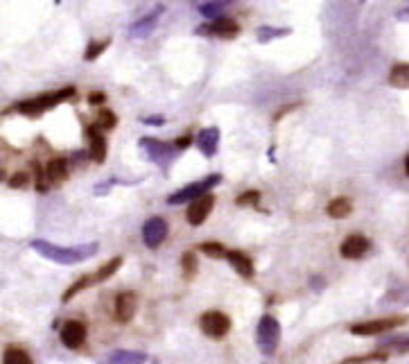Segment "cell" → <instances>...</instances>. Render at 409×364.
Returning a JSON list of instances; mask_svg holds the SVG:
<instances>
[{"label":"cell","mask_w":409,"mask_h":364,"mask_svg":"<svg viewBox=\"0 0 409 364\" xmlns=\"http://www.w3.org/2000/svg\"><path fill=\"white\" fill-rule=\"evenodd\" d=\"M29 245H32V249L39 256L53 260L57 265H77V262L95 256L100 249L98 242H88V245H79V247H59L48 240H32Z\"/></svg>","instance_id":"1"},{"label":"cell","mask_w":409,"mask_h":364,"mask_svg":"<svg viewBox=\"0 0 409 364\" xmlns=\"http://www.w3.org/2000/svg\"><path fill=\"white\" fill-rule=\"evenodd\" d=\"M77 100V90L75 86H68V88H59L53 90V93H43V95H36V97H27L23 102H16L9 109H5V116L16 111V114H23L27 118H41L46 111L55 109L61 102H75Z\"/></svg>","instance_id":"2"},{"label":"cell","mask_w":409,"mask_h":364,"mask_svg":"<svg viewBox=\"0 0 409 364\" xmlns=\"http://www.w3.org/2000/svg\"><path fill=\"white\" fill-rule=\"evenodd\" d=\"M122 262H125V258L122 256H114L111 260H107L105 265L102 267H98L93 274H84V276H79L73 285H70L64 295H61V303H68L70 299H75L79 292H84L86 288H93V285H98V283H105V281H109L111 276L116 274V271L122 267Z\"/></svg>","instance_id":"3"},{"label":"cell","mask_w":409,"mask_h":364,"mask_svg":"<svg viewBox=\"0 0 409 364\" xmlns=\"http://www.w3.org/2000/svg\"><path fill=\"white\" fill-rule=\"evenodd\" d=\"M138 147L145 151V156L161 170H168L172 166V161L179 156V149L175 143H166V140H156V138H147V136L138 140Z\"/></svg>","instance_id":"4"},{"label":"cell","mask_w":409,"mask_h":364,"mask_svg":"<svg viewBox=\"0 0 409 364\" xmlns=\"http://www.w3.org/2000/svg\"><path fill=\"white\" fill-rule=\"evenodd\" d=\"M255 344L262 356L271 358L276 349L281 344V323L274 315H262V319L258 321V328H255Z\"/></svg>","instance_id":"5"},{"label":"cell","mask_w":409,"mask_h":364,"mask_svg":"<svg viewBox=\"0 0 409 364\" xmlns=\"http://www.w3.org/2000/svg\"><path fill=\"white\" fill-rule=\"evenodd\" d=\"M222 181V175H208V177H203L199 181H195V184H188V186H183L179 193H172L168 197V204L170 206H175V204H192L195 199L203 197V195H208V190L215 188Z\"/></svg>","instance_id":"6"},{"label":"cell","mask_w":409,"mask_h":364,"mask_svg":"<svg viewBox=\"0 0 409 364\" xmlns=\"http://www.w3.org/2000/svg\"><path fill=\"white\" fill-rule=\"evenodd\" d=\"M409 321L407 315H391V317H384V319H371V321H360V323H353L351 332L353 335H360V337H373V335H382V332H389L405 326Z\"/></svg>","instance_id":"7"},{"label":"cell","mask_w":409,"mask_h":364,"mask_svg":"<svg viewBox=\"0 0 409 364\" xmlns=\"http://www.w3.org/2000/svg\"><path fill=\"white\" fill-rule=\"evenodd\" d=\"M199 328L206 337L222 339V337H227L229 330H231V317L222 310H208V312H203L201 315Z\"/></svg>","instance_id":"8"},{"label":"cell","mask_w":409,"mask_h":364,"mask_svg":"<svg viewBox=\"0 0 409 364\" xmlns=\"http://www.w3.org/2000/svg\"><path fill=\"white\" fill-rule=\"evenodd\" d=\"M197 34L201 36H215V39H222V41H231L240 34V25L231 21V18H217V21H210L206 25H201L197 29Z\"/></svg>","instance_id":"9"},{"label":"cell","mask_w":409,"mask_h":364,"mask_svg":"<svg viewBox=\"0 0 409 364\" xmlns=\"http://www.w3.org/2000/svg\"><path fill=\"white\" fill-rule=\"evenodd\" d=\"M84 138L88 140V156L93 163H105L107 159V138L105 131H100L95 125H86L84 129Z\"/></svg>","instance_id":"10"},{"label":"cell","mask_w":409,"mask_h":364,"mask_svg":"<svg viewBox=\"0 0 409 364\" xmlns=\"http://www.w3.org/2000/svg\"><path fill=\"white\" fill-rule=\"evenodd\" d=\"M168 238V222L163 217H149L142 224V240L149 249H159Z\"/></svg>","instance_id":"11"},{"label":"cell","mask_w":409,"mask_h":364,"mask_svg":"<svg viewBox=\"0 0 409 364\" xmlns=\"http://www.w3.org/2000/svg\"><path fill=\"white\" fill-rule=\"evenodd\" d=\"M59 337H61V344H64L66 349H73V351L81 349L84 346V342H86V326L81 321L70 319V321L64 323V326H61Z\"/></svg>","instance_id":"12"},{"label":"cell","mask_w":409,"mask_h":364,"mask_svg":"<svg viewBox=\"0 0 409 364\" xmlns=\"http://www.w3.org/2000/svg\"><path fill=\"white\" fill-rule=\"evenodd\" d=\"M138 308V295L134 290H125L116 297V319L120 323H129L136 315Z\"/></svg>","instance_id":"13"},{"label":"cell","mask_w":409,"mask_h":364,"mask_svg":"<svg viewBox=\"0 0 409 364\" xmlns=\"http://www.w3.org/2000/svg\"><path fill=\"white\" fill-rule=\"evenodd\" d=\"M215 206V195H203L199 199H195L192 204L188 206L186 210V220L190 222L192 227H201L203 222H206V217L210 215V210Z\"/></svg>","instance_id":"14"},{"label":"cell","mask_w":409,"mask_h":364,"mask_svg":"<svg viewBox=\"0 0 409 364\" xmlns=\"http://www.w3.org/2000/svg\"><path fill=\"white\" fill-rule=\"evenodd\" d=\"M371 249V240L366 238V236H360V234H353L349 236L344 242H342V256L344 258H349V260H357V258H362L366 251Z\"/></svg>","instance_id":"15"},{"label":"cell","mask_w":409,"mask_h":364,"mask_svg":"<svg viewBox=\"0 0 409 364\" xmlns=\"http://www.w3.org/2000/svg\"><path fill=\"white\" fill-rule=\"evenodd\" d=\"M197 147L201 149V154L210 159L217 154V147H220V129L217 127H206V129H201L199 134H197Z\"/></svg>","instance_id":"16"},{"label":"cell","mask_w":409,"mask_h":364,"mask_svg":"<svg viewBox=\"0 0 409 364\" xmlns=\"http://www.w3.org/2000/svg\"><path fill=\"white\" fill-rule=\"evenodd\" d=\"M163 12H166V7L159 5L152 14H147L145 18H140V21H136L134 25H131L129 34L134 36V39H145V36H149L152 32H154V27H156V23H159V16H161Z\"/></svg>","instance_id":"17"},{"label":"cell","mask_w":409,"mask_h":364,"mask_svg":"<svg viewBox=\"0 0 409 364\" xmlns=\"http://www.w3.org/2000/svg\"><path fill=\"white\" fill-rule=\"evenodd\" d=\"M227 260H229V265L238 271V274L242 278H253L255 276V269H253V260L247 256V254H242V251L238 249H233L227 254Z\"/></svg>","instance_id":"18"},{"label":"cell","mask_w":409,"mask_h":364,"mask_svg":"<svg viewBox=\"0 0 409 364\" xmlns=\"http://www.w3.org/2000/svg\"><path fill=\"white\" fill-rule=\"evenodd\" d=\"M68 161L64 156L59 159H53L50 163L46 166V175H48V184H64V181L68 179L70 170H68Z\"/></svg>","instance_id":"19"},{"label":"cell","mask_w":409,"mask_h":364,"mask_svg":"<svg viewBox=\"0 0 409 364\" xmlns=\"http://www.w3.org/2000/svg\"><path fill=\"white\" fill-rule=\"evenodd\" d=\"M147 360L145 353L140 351H116L102 362V364H142Z\"/></svg>","instance_id":"20"},{"label":"cell","mask_w":409,"mask_h":364,"mask_svg":"<svg viewBox=\"0 0 409 364\" xmlns=\"http://www.w3.org/2000/svg\"><path fill=\"white\" fill-rule=\"evenodd\" d=\"M351 213H353V199H349V197H337L328 204V215L333 220H344Z\"/></svg>","instance_id":"21"},{"label":"cell","mask_w":409,"mask_h":364,"mask_svg":"<svg viewBox=\"0 0 409 364\" xmlns=\"http://www.w3.org/2000/svg\"><path fill=\"white\" fill-rule=\"evenodd\" d=\"M389 360V353L387 351H373V353H366V356H351L337 364H375V362H387Z\"/></svg>","instance_id":"22"},{"label":"cell","mask_w":409,"mask_h":364,"mask_svg":"<svg viewBox=\"0 0 409 364\" xmlns=\"http://www.w3.org/2000/svg\"><path fill=\"white\" fill-rule=\"evenodd\" d=\"M389 84L396 88H409V64H396L391 68Z\"/></svg>","instance_id":"23"},{"label":"cell","mask_w":409,"mask_h":364,"mask_svg":"<svg viewBox=\"0 0 409 364\" xmlns=\"http://www.w3.org/2000/svg\"><path fill=\"white\" fill-rule=\"evenodd\" d=\"M292 32V29L288 27H271V25H264V27H258V32H255V36H258L260 43H271L274 39H281V36H288Z\"/></svg>","instance_id":"24"},{"label":"cell","mask_w":409,"mask_h":364,"mask_svg":"<svg viewBox=\"0 0 409 364\" xmlns=\"http://www.w3.org/2000/svg\"><path fill=\"white\" fill-rule=\"evenodd\" d=\"M3 364H32V358H29V353L23 349L9 346L3 356Z\"/></svg>","instance_id":"25"},{"label":"cell","mask_w":409,"mask_h":364,"mask_svg":"<svg viewBox=\"0 0 409 364\" xmlns=\"http://www.w3.org/2000/svg\"><path fill=\"white\" fill-rule=\"evenodd\" d=\"M181 269H183V276L188 281L195 278L197 274V258H195V251H183L181 256Z\"/></svg>","instance_id":"26"},{"label":"cell","mask_w":409,"mask_h":364,"mask_svg":"<svg viewBox=\"0 0 409 364\" xmlns=\"http://www.w3.org/2000/svg\"><path fill=\"white\" fill-rule=\"evenodd\" d=\"M100 131H107V129H114L118 125V118L114 111H109V109H102L100 114H98V120L93 123Z\"/></svg>","instance_id":"27"},{"label":"cell","mask_w":409,"mask_h":364,"mask_svg":"<svg viewBox=\"0 0 409 364\" xmlns=\"http://www.w3.org/2000/svg\"><path fill=\"white\" fill-rule=\"evenodd\" d=\"M32 179H34V188L39 190V193H48V175H46V170L41 168L36 161H32Z\"/></svg>","instance_id":"28"},{"label":"cell","mask_w":409,"mask_h":364,"mask_svg":"<svg viewBox=\"0 0 409 364\" xmlns=\"http://www.w3.org/2000/svg\"><path fill=\"white\" fill-rule=\"evenodd\" d=\"M227 7H229V3H201V5H199V14H201V16H206V18H213V21H217L220 14H222Z\"/></svg>","instance_id":"29"},{"label":"cell","mask_w":409,"mask_h":364,"mask_svg":"<svg viewBox=\"0 0 409 364\" xmlns=\"http://www.w3.org/2000/svg\"><path fill=\"white\" fill-rule=\"evenodd\" d=\"M111 46V39H105V41H90L86 53H84V62H95V59L105 53V50Z\"/></svg>","instance_id":"30"},{"label":"cell","mask_w":409,"mask_h":364,"mask_svg":"<svg viewBox=\"0 0 409 364\" xmlns=\"http://www.w3.org/2000/svg\"><path fill=\"white\" fill-rule=\"evenodd\" d=\"M199 251H203V254L210 256V258H227V254H229V251L222 247V242H201Z\"/></svg>","instance_id":"31"},{"label":"cell","mask_w":409,"mask_h":364,"mask_svg":"<svg viewBox=\"0 0 409 364\" xmlns=\"http://www.w3.org/2000/svg\"><path fill=\"white\" fill-rule=\"evenodd\" d=\"M260 204V190H244L242 195L235 199V206H258Z\"/></svg>","instance_id":"32"},{"label":"cell","mask_w":409,"mask_h":364,"mask_svg":"<svg viewBox=\"0 0 409 364\" xmlns=\"http://www.w3.org/2000/svg\"><path fill=\"white\" fill-rule=\"evenodd\" d=\"M29 184H32V175H29V172H25V170L14 172V177L9 179V186L16 188V190H23V188H27Z\"/></svg>","instance_id":"33"},{"label":"cell","mask_w":409,"mask_h":364,"mask_svg":"<svg viewBox=\"0 0 409 364\" xmlns=\"http://www.w3.org/2000/svg\"><path fill=\"white\" fill-rule=\"evenodd\" d=\"M382 349H391L396 353H409V337H396L391 342H384Z\"/></svg>","instance_id":"34"},{"label":"cell","mask_w":409,"mask_h":364,"mask_svg":"<svg viewBox=\"0 0 409 364\" xmlns=\"http://www.w3.org/2000/svg\"><path fill=\"white\" fill-rule=\"evenodd\" d=\"M195 140H197V138H195V134H190V131H188V134H183L181 138H177V140H175V145H177V149L181 151V149H188L192 143H195Z\"/></svg>","instance_id":"35"},{"label":"cell","mask_w":409,"mask_h":364,"mask_svg":"<svg viewBox=\"0 0 409 364\" xmlns=\"http://www.w3.org/2000/svg\"><path fill=\"white\" fill-rule=\"evenodd\" d=\"M105 102H107V95L102 93V90H93V93H88V105L100 107V105H105Z\"/></svg>","instance_id":"36"},{"label":"cell","mask_w":409,"mask_h":364,"mask_svg":"<svg viewBox=\"0 0 409 364\" xmlns=\"http://www.w3.org/2000/svg\"><path fill=\"white\" fill-rule=\"evenodd\" d=\"M140 123H145L149 127H161V125H166V118L163 116H149V118H140Z\"/></svg>","instance_id":"37"},{"label":"cell","mask_w":409,"mask_h":364,"mask_svg":"<svg viewBox=\"0 0 409 364\" xmlns=\"http://www.w3.org/2000/svg\"><path fill=\"white\" fill-rule=\"evenodd\" d=\"M301 105L299 102H294V105H288V107H283V109H279V111H276V116H274V123H279V120L283 118V116H288L290 114V111H294V109H299Z\"/></svg>","instance_id":"38"},{"label":"cell","mask_w":409,"mask_h":364,"mask_svg":"<svg viewBox=\"0 0 409 364\" xmlns=\"http://www.w3.org/2000/svg\"><path fill=\"white\" fill-rule=\"evenodd\" d=\"M310 288H312L314 292H321V290L326 288L323 276H312V278H310Z\"/></svg>","instance_id":"39"},{"label":"cell","mask_w":409,"mask_h":364,"mask_svg":"<svg viewBox=\"0 0 409 364\" xmlns=\"http://www.w3.org/2000/svg\"><path fill=\"white\" fill-rule=\"evenodd\" d=\"M398 18H409V5H407V9H403V12H398Z\"/></svg>","instance_id":"40"},{"label":"cell","mask_w":409,"mask_h":364,"mask_svg":"<svg viewBox=\"0 0 409 364\" xmlns=\"http://www.w3.org/2000/svg\"><path fill=\"white\" fill-rule=\"evenodd\" d=\"M405 172H407V177H409V154L405 156Z\"/></svg>","instance_id":"41"}]
</instances>
